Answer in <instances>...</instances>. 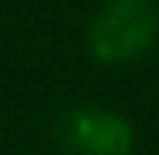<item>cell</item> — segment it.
Returning a JSON list of instances; mask_svg holds the SVG:
<instances>
[{
	"label": "cell",
	"mask_w": 159,
	"mask_h": 155,
	"mask_svg": "<svg viewBox=\"0 0 159 155\" xmlns=\"http://www.w3.org/2000/svg\"><path fill=\"white\" fill-rule=\"evenodd\" d=\"M159 37V7L152 0H108L88 27L92 54L105 64L139 61Z\"/></svg>",
	"instance_id": "6da1fadb"
},
{
	"label": "cell",
	"mask_w": 159,
	"mask_h": 155,
	"mask_svg": "<svg viewBox=\"0 0 159 155\" xmlns=\"http://www.w3.org/2000/svg\"><path fill=\"white\" fill-rule=\"evenodd\" d=\"M58 142L68 155H129L132 128L108 108H71L58 122Z\"/></svg>",
	"instance_id": "7a4b0ae2"
}]
</instances>
